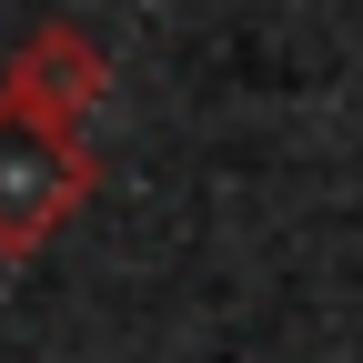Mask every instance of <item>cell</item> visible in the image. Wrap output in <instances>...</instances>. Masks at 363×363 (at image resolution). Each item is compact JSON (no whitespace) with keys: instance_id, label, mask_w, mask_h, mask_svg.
I'll use <instances>...</instances> for the list:
<instances>
[{"instance_id":"1","label":"cell","mask_w":363,"mask_h":363,"mask_svg":"<svg viewBox=\"0 0 363 363\" xmlns=\"http://www.w3.org/2000/svg\"><path fill=\"white\" fill-rule=\"evenodd\" d=\"M81 192H91L81 131H51V121H30L21 101H0V252L51 242V222Z\"/></svg>"},{"instance_id":"2","label":"cell","mask_w":363,"mask_h":363,"mask_svg":"<svg viewBox=\"0 0 363 363\" xmlns=\"http://www.w3.org/2000/svg\"><path fill=\"white\" fill-rule=\"evenodd\" d=\"M101 51L71 30V21H51V30H30L21 40V61H11V81H0V101H21L30 121H51V131H81L91 111H101Z\"/></svg>"}]
</instances>
